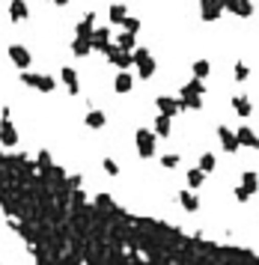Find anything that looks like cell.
Wrapping results in <instances>:
<instances>
[{
    "instance_id": "1",
    "label": "cell",
    "mask_w": 259,
    "mask_h": 265,
    "mask_svg": "<svg viewBox=\"0 0 259 265\" xmlns=\"http://www.w3.org/2000/svg\"><path fill=\"white\" fill-rule=\"evenodd\" d=\"M137 152L143 155V158H152V155H155V137H152L146 128H140L137 131Z\"/></svg>"
},
{
    "instance_id": "2",
    "label": "cell",
    "mask_w": 259,
    "mask_h": 265,
    "mask_svg": "<svg viewBox=\"0 0 259 265\" xmlns=\"http://www.w3.org/2000/svg\"><path fill=\"white\" fill-rule=\"evenodd\" d=\"M218 134H221V146H224L226 152H236V149L242 146V140H239V134H232V131H229V128H224V125L218 128Z\"/></svg>"
},
{
    "instance_id": "3",
    "label": "cell",
    "mask_w": 259,
    "mask_h": 265,
    "mask_svg": "<svg viewBox=\"0 0 259 265\" xmlns=\"http://www.w3.org/2000/svg\"><path fill=\"white\" fill-rule=\"evenodd\" d=\"M236 134H239L242 146H250V149H256V146H259V137L253 134V131H250V128H247V125H242V128L236 131Z\"/></svg>"
},
{
    "instance_id": "4",
    "label": "cell",
    "mask_w": 259,
    "mask_h": 265,
    "mask_svg": "<svg viewBox=\"0 0 259 265\" xmlns=\"http://www.w3.org/2000/svg\"><path fill=\"white\" fill-rule=\"evenodd\" d=\"M24 81H27V84H33V87H39V89H45V92H48V89H54V81H51V78H33V75H24Z\"/></svg>"
},
{
    "instance_id": "5",
    "label": "cell",
    "mask_w": 259,
    "mask_h": 265,
    "mask_svg": "<svg viewBox=\"0 0 259 265\" xmlns=\"http://www.w3.org/2000/svg\"><path fill=\"white\" fill-rule=\"evenodd\" d=\"M179 203H182L188 212H197V209H200V200H197L194 194H188V191H182V194H179Z\"/></svg>"
},
{
    "instance_id": "6",
    "label": "cell",
    "mask_w": 259,
    "mask_h": 265,
    "mask_svg": "<svg viewBox=\"0 0 259 265\" xmlns=\"http://www.w3.org/2000/svg\"><path fill=\"white\" fill-rule=\"evenodd\" d=\"M203 179H206V170H203V167L188 170V185H191V188H200V185H203Z\"/></svg>"
},
{
    "instance_id": "7",
    "label": "cell",
    "mask_w": 259,
    "mask_h": 265,
    "mask_svg": "<svg viewBox=\"0 0 259 265\" xmlns=\"http://www.w3.org/2000/svg\"><path fill=\"white\" fill-rule=\"evenodd\" d=\"M155 131L161 134V137H167V134H170V116H167V113L155 119Z\"/></svg>"
},
{
    "instance_id": "8",
    "label": "cell",
    "mask_w": 259,
    "mask_h": 265,
    "mask_svg": "<svg viewBox=\"0 0 259 265\" xmlns=\"http://www.w3.org/2000/svg\"><path fill=\"white\" fill-rule=\"evenodd\" d=\"M86 125H89V128H102V125H104V113L89 110V113H86Z\"/></svg>"
},
{
    "instance_id": "9",
    "label": "cell",
    "mask_w": 259,
    "mask_h": 265,
    "mask_svg": "<svg viewBox=\"0 0 259 265\" xmlns=\"http://www.w3.org/2000/svg\"><path fill=\"white\" fill-rule=\"evenodd\" d=\"M244 188L250 191V194H256L259 191V179H256V173H244V182H242Z\"/></svg>"
},
{
    "instance_id": "10",
    "label": "cell",
    "mask_w": 259,
    "mask_h": 265,
    "mask_svg": "<svg viewBox=\"0 0 259 265\" xmlns=\"http://www.w3.org/2000/svg\"><path fill=\"white\" fill-rule=\"evenodd\" d=\"M12 60H15L18 66H27V63H30V57H27V51H24V48H12Z\"/></svg>"
},
{
    "instance_id": "11",
    "label": "cell",
    "mask_w": 259,
    "mask_h": 265,
    "mask_svg": "<svg viewBox=\"0 0 259 265\" xmlns=\"http://www.w3.org/2000/svg\"><path fill=\"white\" fill-rule=\"evenodd\" d=\"M158 107H161V113H167V116H170V113H176V102H173V99H158Z\"/></svg>"
},
{
    "instance_id": "12",
    "label": "cell",
    "mask_w": 259,
    "mask_h": 265,
    "mask_svg": "<svg viewBox=\"0 0 259 265\" xmlns=\"http://www.w3.org/2000/svg\"><path fill=\"white\" fill-rule=\"evenodd\" d=\"M232 105H236V110H239L242 116H247V113H250V102H247V99H242V95H239V99H232Z\"/></svg>"
},
{
    "instance_id": "13",
    "label": "cell",
    "mask_w": 259,
    "mask_h": 265,
    "mask_svg": "<svg viewBox=\"0 0 259 265\" xmlns=\"http://www.w3.org/2000/svg\"><path fill=\"white\" fill-rule=\"evenodd\" d=\"M116 89H120V92H128V89H131V75H120V78H116Z\"/></svg>"
},
{
    "instance_id": "14",
    "label": "cell",
    "mask_w": 259,
    "mask_h": 265,
    "mask_svg": "<svg viewBox=\"0 0 259 265\" xmlns=\"http://www.w3.org/2000/svg\"><path fill=\"white\" fill-rule=\"evenodd\" d=\"M3 143H6V146H12V143H15V128H12L9 123L3 125Z\"/></svg>"
},
{
    "instance_id": "15",
    "label": "cell",
    "mask_w": 259,
    "mask_h": 265,
    "mask_svg": "<svg viewBox=\"0 0 259 265\" xmlns=\"http://www.w3.org/2000/svg\"><path fill=\"white\" fill-rule=\"evenodd\" d=\"M200 167H203L206 173H211V170H215V155H211V152H206V155L200 158Z\"/></svg>"
},
{
    "instance_id": "16",
    "label": "cell",
    "mask_w": 259,
    "mask_h": 265,
    "mask_svg": "<svg viewBox=\"0 0 259 265\" xmlns=\"http://www.w3.org/2000/svg\"><path fill=\"white\" fill-rule=\"evenodd\" d=\"M63 81L69 84V89H72V92L78 89V81H75V69H66V71H63Z\"/></svg>"
},
{
    "instance_id": "17",
    "label": "cell",
    "mask_w": 259,
    "mask_h": 265,
    "mask_svg": "<svg viewBox=\"0 0 259 265\" xmlns=\"http://www.w3.org/2000/svg\"><path fill=\"white\" fill-rule=\"evenodd\" d=\"M194 75H197V78H206V75H208V63H206V60H200V63L194 66Z\"/></svg>"
},
{
    "instance_id": "18",
    "label": "cell",
    "mask_w": 259,
    "mask_h": 265,
    "mask_svg": "<svg viewBox=\"0 0 259 265\" xmlns=\"http://www.w3.org/2000/svg\"><path fill=\"white\" fill-rule=\"evenodd\" d=\"M104 170H107L110 176H116V173H120V164H116L113 158H104Z\"/></svg>"
},
{
    "instance_id": "19",
    "label": "cell",
    "mask_w": 259,
    "mask_h": 265,
    "mask_svg": "<svg viewBox=\"0 0 259 265\" xmlns=\"http://www.w3.org/2000/svg\"><path fill=\"white\" fill-rule=\"evenodd\" d=\"M161 164H164L167 170H173V167L179 164V155H164V158H161Z\"/></svg>"
},
{
    "instance_id": "20",
    "label": "cell",
    "mask_w": 259,
    "mask_h": 265,
    "mask_svg": "<svg viewBox=\"0 0 259 265\" xmlns=\"http://www.w3.org/2000/svg\"><path fill=\"white\" fill-rule=\"evenodd\" d=\"M12 15H15V18L27 15V9H24V3H21V0H15V3H12Z\"/></svg>"
},
{
    "instance_id": "21",
    "label": "cell",
    "mask_w": 259,
    "mask_h": 265,
    "mask_svg": "<svg viewBox=\"0 0 259 265\" xmlns=\"http://www.w3.org/2000/svg\"><path fill=\"white\" fill-rule=\"evenodd\" d=\"M247 197H250V191H247V188H236V200H239V203H247Z\"/></svg>"
},
{
    "instance_id": "22",
    "label": "cell",
    "mask_w": 259,
    "mask_h": 265,
    "mask_svg": "<svg viewBox=\"0 0 259 265\" xmlns=\"http://www.w3.org/2000/svg\"><path fill=\"white\" fill-rule=\"evenodd\" d=\"M236 78H239V81H244V78H247V66H244V63H239V69H236Z\"/></svg>"
},
{
    "instance_id": "23",
    "label": "cell",
    "mask_w": 259,
    "mask_h": 265,
    "mask_svg": "<svg viewBox=\"0 0 259 265\" xmlns=\"http://www.w3.org/2000/svg\"><path fill=\"white\" fill-rule=\"evenodd\" d=\"M122 15H125V12H122V6H116V9H110V18H116V21H120Z\"/></svg>"
},
{
    "instance_id": "24",
    "label": "cell",
    "mask_w": 259,
    "mask_h": 265,
    "mask_svg": "<svg viewBox=\"0 0 259 265\" xmlns=\"http://www.w3.org/2000/svg\"><path fill=\"white\" fill-rule=\"evenodd\" d=\"M54 3H66V0H54Z\"/></svg>"
}]
</instances>
